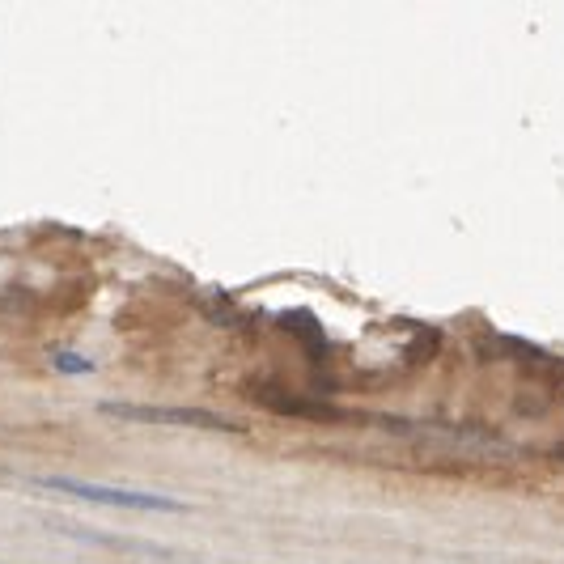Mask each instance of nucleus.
I'll return each mask as SVG.
<instances>
[{
  "instance_id": "nucleus-2",
  "label": "nucleus",
  "mask_w": 564,
  "mask_h": 564,
  "mask_svg": "<svg viewBox=\"0 0 564 564\" xmlns=\"http://www.w3.org/2000/svg\"><path fill=\"white\" fill-rule=\"evenodd\" d=\"M107 416L123 420H149V425H187V429H213V433H238L234 420L204 408H132V403H102Z\"/></svg>"
},
{
  "instance_id": "nucleus-1",
  "label": "nucleus",
  "mask_w": 564,
  "mask_h": 564,
  "mask_svg": "<svg viewBox=\"0 0 564 564\" xmlns=\"http://www.w3.org/2000/svg\"><path fill=\"white\" fill-rule=\"evenodd\" d=\"M39 488L51 492H68V497H81V501H94V505H115V509H166V514H183V501L174 497H157V492H140V488H115V484H90V480H73V475H43L34 480Z\"/></svg>"
}]
</instances>
